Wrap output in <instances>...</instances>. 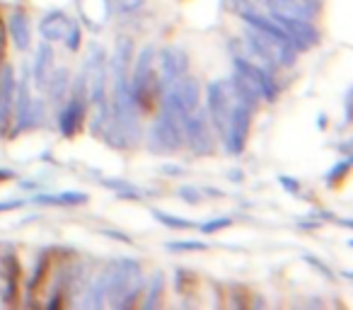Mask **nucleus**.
<instances>
[{
    "instance_id": "28",
    "label": "nucleus",
    "mask_w": 353,
    "mask_h": 310,
    "mask_svg": "<svg viewBox=\"0 0 353 310\" xmlns=\"http://www.w3.org/2000/svg\"><path fill=\"white\" fill-rule=\"evenodd\" d=\"M281 184H283V187H288V189H293V192H298V189H300V184L290 182L288 177H281Z\"/></svg>"
},
{
    "instance_id": "5",
    "label": "nucleus",
    "mask_w": 353,
    "mask_h": 310,
    "mask_svg": "<svg viewBox=\"0 0 353 310\" xmlns=\"http://www.w3.org/2000/svg\"><path fill=\"white\" fill-rule=\"evenodd\" d=\"M232 80H235L245 93H250L254 99L264 97L266 102H274L276 95H279L276 83L269 70H266V66L254 64V61H250V59H242V56L235 59V78Z\"/></svg>"
},
{
    "instance_id": "26",
    "label": "nucleus",
    "mask_w": 353,
    "mask_h": 310,
    "mask_svg": "<svg viewBox=\"0 0 353 310\" xmlns=\"http://www.w3.org/2000/svg\"><path fill=\"white\" fill-rule=\"evenodd\" d=\"M194 194H196V189H194V187H182V189H179V197L187 199V202H192V204H199V202H201V197H194Z\"/></svg>"
},
{
    "instance_id": "27",
    "label": "nucleus",
    "mask_w": 353,
    "mask_h": 310,
    "mask_svg": "<svg viewBox=\"0 0 353 310\" xmlns=\"http://www.w3.org/2000/svg\"><path fill=\"white\" fill-rule=\"evenodd\" d=\"M22 202H0V211H10V209H20Z\"/></svg>"
},
{
    "instance_id": "12",
    "label": "nucleus",
    "mask_w": 353,
    "mask_h": 310,
    "mask_svg": "<svg viewBox=\"0 0 353 310\" xmlns=\"http://www.w3.org/2000/svg\"><path fill=\"white\" fill-rule=\"evenodd\" d=\"M269 12L285 17H295V20H312L317 15L319 6L317 0H264Z\"/></svg>"
},
{
    "instance_id": "1",
    "label": "nucleus",
    "mask_w": 353,
    "mask_h": 310,
    "mask_svg": "<svg viewBox=\"0 0 353 310\" xmlns=\"http://www.w3.org/2000/svg\"><path fill=\"white\" fill-rule=\"evenodd\" d=\"M128 54H131V41H121L117 49L112 64L114 73V117L119 119L121 131H131L136 138V99L131 93V83H128Z\"/></svg>"
},
{
    "instance_id": "7",
    "label": "nucleus",
    "mask_w": 353,
    "mask_h": 310,
    "mask_svg": "<svg viewBox=\"0 0 353 310\" xmlns=\"http://www.w3.org/2000/svg\"><path fill=\"white\" fill-rule=\"evenodd\" d=\"M184 141L192 146L196 155H211L213 153V133H211V119L208 112L199 114L194 109L187 119H184Z\"/></svg>"
},
{
    "instance_id": "23",
    "label": "nucleus",
    "mask_w": 353,
    "mask_h": 310,
    "mask_svg": "<svg viewBox=\"0 0 353 310\" xmlns=\"http://www.w3.org/2000/svg\"><path fill=\"white\" fill-rule=\"evenodd\" d=\"M160 284H162V274H155V279H152V289H150V296H148L145 305L148 308H152L157 300V296H160Z\"/></svg>"
},
{
    "instance_id": "9",
    "label": "nucleus",
    "mask_w": 353,
    "mask_h": 310,
    "mask_svg": "<svg viewBox=\"0 0 353 310\" xmlns=\"http://www.w3.org/2000/svg\"><path fill=\"white\" fill-rule=\"evenodd\" d=\"M269 17L285 32V37H288L290 44H293L295 49H312V46L319 41L317 32H314V27L310 25L307 20H295V17L276 15V12H271Z\"/></svg>"
},
{
    "instance_id": "17",
    "label": "nucleus",
    "mask_w": 353,
    "mask_h": 310,
    "mask_svg": "<svg viewBox=\"0 0 353 310\" xmlns=\"http://www.w3.org/2000/svg\"><path fill=\"white\" fill-rule=\"evenodd\" d=\"M34 202L39 204H59V206H65V204H83L88 202V197L80 192H61L56 194V197H46V194H39V197H34Z\"/></svg>"
},
{
    "instance_id": "18",
    "label": "nucleus",
    "mask_w": 353,
    "mask_h": 310,
    "mask_svg": "<svg viewBox=\"0 0 353 310\" xmlns=\"http://www.w3.org/2000/svg\"><path fill=\"white\" fill-rule=\"evenodd\" d=\"M49 80V93H51V97L54 99H61L65 95V85H68V70H56L51 78H46Z\"/></svg>"
},
{
    "instance_id": "3",
    "label": "nucleus",
    "mask_w": 353,
    "mask_h": 310,
    "mask_svg": "<svg viewBox=\"0 0 353 310\" xmlns=\"http://www.w3.org/2000/svg\"><path fill=\"white\" fill-rule=\"evenodd\" d=\"M247 44L254 51V56L261 61V66H283V68H290L298 61V49L290 44L285 37L271 35V32L256 30V27L247 25Z\"/></svg>"
},
{
    "instance_id": "2",
    "label": "nucleus",
    "mask_w": 353,
    "mask_h": 310,
    "mask_svg": "<svg viewBox=\"0 0 353 310\" xmlns=\"http://www.w3.org/2000/svg\"><path fill=\"white\" fill-rule=\"evenodd\" d=\"M107 298L114 308H128L143 289L141 267L136 260H117L107 271Z\"/></svg>"
},
{
    "instance_id": "13",
    "label": "nucleus",
    "mask_w": 353,
    "mask_h": 310,
    "mask_svg": "<svg viewBox=\"0 0 353 310\" xmlns=\"http://www.w3.org/2000/svg\"><path fill=\"white\" fill-rule=\"evenodd\" d=\"M17 80L12 68H0V133L8 131V122L12 117V104H15Z\"/></svg>"
},
{
    "instance_id": "6",
    "label": "nucleus",
    "mask_w": 353,
    "mask_h": 310,
    "mask_svg": "<svg viewBox=\"0 0 353 310\" xmlns=\"http://www.w3.org/2000/svg\"><path fill=\"white\" fill-rule=\"evenodd\" d=\"M150 143L155 151H176L184 143V119L162 109L155 126H152Z\"/></svg>"
},
{
    "instance_id": "8",
    "label": "nucleus",
    "mask_w": 353,
    "mask_h": 310,
    "mask_svg": "<svg viewBox=\"0 0 353 310\" xmlns=\"http://www.w3.org/2000/svg\"><path fill=\"white\" fill-rule=\"evenodd\" d=\"M85 88H88L85 75H80L73 85V93H70L68 104H65V109L61 112V133L68 138H73L85 122Z\"/></svg>"
},
{
    "instance_id": "11",
    "label": "nucleus",
    "mask_w": 353,
    "mask_h": 310,
    "mask_svg": "<svg viewBox=\"0 0 353 310\" xmlns=\"http://www.w3.org/2000/svg\"><path fill=\"white\" fill-rule=\"evenodd\" d=\"M165 95L189 117L194 109H199V97H201V90H199L196 78L182 75V78L176 80L170 90H165Z\"/></svg>"
},
{
    "instance_id": "19",
    "label": "nucleus",
    "mask_w": 353,
    "mask_h": 310,
    "mask_svg": "<svg viewBox=\"0 0 353 310\" xmlns=\"http://www.w3.org/2000/svg\"><path fill=\"white\" fill-rule=\"evenodd\" d=\"M152 216L170 228H194V223L187 221V218H174V216H170V213H162V211H152Z\"/></svg>"
},
{
    "instance_id": "22",
    "label": "nucleus",
    "mask_w": 353,
    "mask_h": 310,
    "mask_svg": "<svg viewBox=\"0 0 353 310\" xmlns=\"http://www.w3.org/2000/svg\"><path fill=\"white\" fill-rule=\"evenodd\" d=\"M230 218H216V221H208V223H203L201 226V231L203 233H213V231H221V228H228L230 226Z\"/></svg>"
},
{
    "instance_id": "4",
    "label": "nucleus",
    "mask_w": 353,
    "mask_h": 310,
    "mask_svg": "<svg viewBox=\"0 0 353 310\" xmlns=\"http://www.w3.org/2000/svg\"><path fill=\"white\" fill-rule=\"evenodd\" d=\"M152 66H155V49L145 46V49L141 51V56H138L131 80H128V83H131L133 99H136V104H141L145 112H150V109L155 107L157 93H160V80H157Z\"/></svg>"
},
{
    "instance_id": "14",
    "label": "nucleus",
    "mask_w": 353,
    "mask_h": 310,
    "mask_svg": "<svg viewBox=\"0 0 353 310\" xmlns=\"http://www.w3.org/2000/svg\"><path fill=\"white\" fill-rule=\"evenodd\" d=\"M70 25H73V22L68 20L65 12L54 10L41 20L39 32H41V37H44V41H63L70 30Z\"/></svg>"
},
{
    "instance_id": "20",
    "label": "nucleus",
    "mask_w": 353,
    "mask_h": 310,
    "mask_svg": "<svg viewBox=\"0 0 353 310\" xmlns=\"http://www.w3.org/2000/svg\"><path fill=\"white\" fill-rule=\"evenodd\" d=\"M206 242L201 240H179V242H167V250H179V252H187V250H206Z\"/></svg>"
},
{
    "instance_id": "21",
    "label": "nucleus",
    "mask_w": 353,
    "mask_h": 310,
    "mask_svg": "<svg viewBox=\"0 0 353 310\" xmlns=\"http://www.w3.org/2000/svg\"><path fill=\"white\" fill-rule=\"evenodd\" d=\"M6 49H8V27H6V20L0 17V68H3V59H6Z\"/></svg>"
},
{
    "instance_id": "16",
    "label": "nucleus",
    "mask_w": 353,
    "mask_h": 310,
    "mask_svg": "<svg viewBox=\"0 0 353 310\" xmlns=\"http://www.w3.org/2000/svg\"><path fill=\"white\" fill-rule=\"evenodd\" d=\"M51 59H54V54H51V49L44 44H39V51H37V64H34V78L39 85H44V80L49 78V68H51Z\"/></svg>"
},
{
    "instance_id": "10",
    "label": "nucleus",
    "mask_w": 353,
    "mask_h": 310,
    "mask_svg": "<svg viewBox=\"0 0 353 310\" xmlns=\"http://www.w3.org/2000/svg\"><path fill=\"white\" fill-rule=\"evenodd\" d=\"M189 70V61H187V54L174 46H167V49L160 51V90H170L176 80L187 75Z\"/></svg>"
},
{
    "instance_id": "24",
    "label": "nucleus",
    "mask_w": 353,
    "mask_h": 310,
    "mask_svg": "<svg viewBox=\"0 0 353 310\" xmlns=\"http://www.w3.org/2000/svg\"><path fill=\"white\" fill-rule=\"evenodd\" d=\"M63 41H68V49H78L80 46V30L75 25H70V30H68V35H65V39Z\"/></svg>"
},
{
    "instance_id": "25",
    "label": "nucleus",
    "mask_w": 353,
    "mask_h": 310,
    "mask_svg": "<svg viewBox=\"0 0 353 310\" xmlns=\"http://www.w3.org/2000/svg\"><path fill=\"white\" fill-rule=\"evenodd\" d=\"M143 6V0H117V8L121 12H133Z\"/></svg>"
},
{
    "instance_id": "15",
    "label": "nucleus",
    "mask_w": 353,
    "mask_h": 310,
    "mask_svg": "<svg viewBox=\"0 0 353 310\" xmlns=\"http://www.w3.org/2000/svg\"><path fill=\"white\" fill-rule=\"evenodd\" d=\"M8 30H10V37L17 49H27L30 46L32 39H30V20H27V15L12 12L10 20H8Z\"/></svg>"
}]
</instances>
